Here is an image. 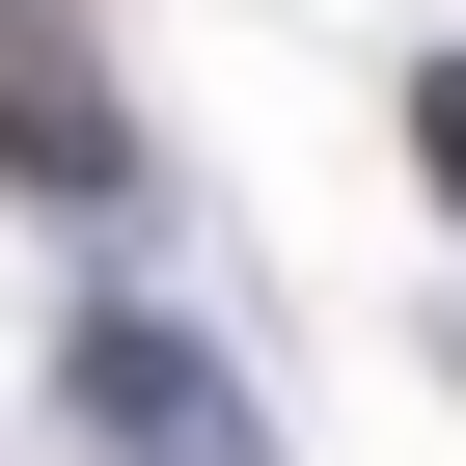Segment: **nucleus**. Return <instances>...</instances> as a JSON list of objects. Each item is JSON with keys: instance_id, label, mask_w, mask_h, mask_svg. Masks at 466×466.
<instances>
[{"instance_id": "1", "label": "nucleus", "mask_w": 466, "mask_h": 466, "mask_svg": "<svg viewBox=\"0 0 466 466\" xmlns=\"http://www.w3.org/2000/svg\"><path fill=\"white\" fill-rule=\"evenodd\" d=\"M110 165H137L110 28H83V0H0V192H110Z\"/></svg>"}, {"instance_id": "2", "label": "nucleus", "mask_w": 466, "mask_h": 466, "mask_svg": "<svg viewBox=\"0 0 466 466\" xmlns=\"http://www.w3.org/2000/svg\"><path fill=\"white\" fill-rule=\"evenodd\" d=\"M411 137H439V192H466V56H439V83H411Z\"/></svg>"}]
</instances>
